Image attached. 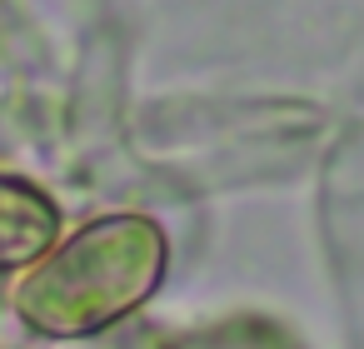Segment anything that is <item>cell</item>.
<instances>
[{
  "label": "cell",
  "instance_id": "1",
  "mask_svg": "<svg viewBox=\"0 0 364 349\" xmlns=\"http://www.w3.org/2000/svg\"><path fill=\"white\" fill-rule=\"evenodd\" d=\"M165 269V235L140 215H115L60 245L21 289V314L50 334H85L135 309Z\"/></svg>",
  "mask_w": 364,
  "mask_h": 349
},
{
  "label": "cell",
  "instance_id": "2",
  "mask_svg": "<svg viewBox=\"0 0 364 349\" xmlns=\"http://www.w3.org/2000/svg\"><path fill=\"white\" fill-rule=\"evenodd\" d=\"M55 230H60L55 205L41 190L0 175V269H16L46 254L55 245Z\"/></svg>",
  "mask_w": 364,
  "mask_h": 349
}]
</instances>
